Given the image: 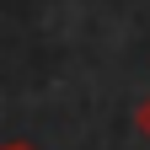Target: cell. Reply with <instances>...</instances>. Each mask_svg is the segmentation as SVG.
<instances>
[{"instance_id": "cell-1", "label": "cell", "mask_w": 150, "mask_h": 150, "mask_svg": "<svg viewBox=\"0 0 150 150\" xmlns=\"http://www.w3.org/2000/svg\"><path fill=\"white\" fill-rule=\"evenodd\" d=\"M134 123H139V134H145V139H150V97H145V102H139V112H134Z\"/></svg>"}, {"instance_id": "cell-2", "label": "cell", "mask_w": 150, "mask_h": 150, "mask_svg": "<svg viewBox=\"0 0 150 150\" xmlns=\"http://www.w3.org/2000/svg\"><path fill=\"white\" fill-rule=\"evenodd\" d=\"M6 150H32V145H6Z\"/></svg>"}]
</instances>
